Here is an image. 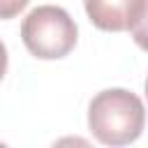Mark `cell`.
Listing matches in <instances>:
<instances>
[{"label": "cell", "instance_id": "6da1fadb", "mask_svg": "<svg viewBox=\"0 0 148 148\" xmlns=\"http://www.w3.org/2000/svg\"><path fill=\"white\" fill-rule=\"evenodd\" d=\"M146 125V109L139 95L125 88L97 92L88 104V127L104 146L134 143Z\"/></svg>", "mask_w": 148, "mask_h": 148}, {"label": "cell", "instance_id": "7a4b0ae2", "mask_svg": "<svg viewBox=\"0 0 148 148\" xmlns=\"http://www.w3.org/2000/svg\"><path fill=\"white\" fill-rule=\"evenodd\" d=\"M76 37L74 18L58 5H39L21 23V39L39 60L65 58L76 46Z\"/></svg>", "mask_w": 148, "mask_h": 148}, {"label": "cell", "instance_id": "3957f363", "mask_svg": "<svg viewBox=\"0 0 148 148\" xmlns=\"http://www.w3.org/2000/svg\"><path fill=\"white\" fill-rule=\"evenodd\" d=\"M90 23L106 32H123L134 25L143 0H83Z\"/></svg>", "mask_w": 148, "mask_h": 148}, {"label": "cell", "instance_id": "277c9868", "mask_svg": "<svg viewBox=\"0 0 148 148\" xmlns=\"http://www.w3.org/2000/svg\"><path fill=\"white\" fill-rule=\"evenodd\" d=\"M130 32H132V37H134L136 46H139V49H143V51L148 53V0H143L141 14H139V18L134 21V25L130 28Z\"/></svg>", "mask_w": 148, "mask_h": 148}, {"label": "cell", "instance_id": "5b68a950", "mask_svg": "<svg viewBox=\"0 0 148 148\" xmlns=\"http://www.w3.org/2000/svg\"><path fill=\"white\" fill-rule=\"evenodd\" d=\"M30 0H0V18L7 21V18H14L18 16L25 7H28Z\"/></svg>", "mask_w": 148, "mask_h": 148}, {"label": "cell", "instance_id": "8992f818", "mask_svg": "<svg viewBox=\"0 0 148 148\" xmlns=\"http://www.w3.org/2000/svg\"><path fill=\"white\" fill-rule=\"evenodd\" d=\"M5 72H7V49H5V44L0 39V81H2Z\"/></svg>", "mask_w": 148, "mask_h": 148}, {"label": "cell", "instance_id": "52a82bcc", "mask_svg": "<svg viewBox=\"0 0 148 148\" xmlns=\"http://www.w3.org/2000/svg\"><path fill=\"white\" fill-rule=\"evenodd\" d=\"M146 95H148V79H146Z\"/></svg>", "mask_w": 148, "mask_h": 148}]
</instances>
